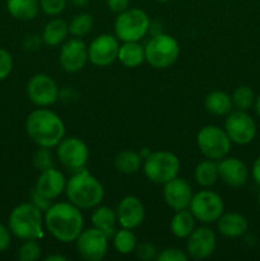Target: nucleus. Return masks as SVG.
Returning a JSON list of instances; mask_svg holds the SVG:
<instances>
[{
	"mask_svg": "<svg viewBox=\"0 0 260 261\" xmlns=\"http://www.w3.org/2000/svg\"><path fill=\"white\" fill-rule=\"evenodd\" d=\"M43 222L53 237L64 244L74 242L83 231V216L71 203L53 204L45 212Z\"/></svg>",
	"mask_w": 260,
	"mask_h": 261,
	"instance_id": "f257e3e1",
	"label": "nucleus"
},
{
	"mask_svg": "<svg viewBox=\"0 0 260 261\" xmlns=\"http://www.w3.org/2000/svg\"><path fill=\"white\" fill-rule=\"evenodd\" d=\"M25 129L36 144L45 148L56 147L65 135L63 120L47 109H37L31 112L25 121Z\"/></svg>",
	"mask_w": 260,
	"mask_h": 261,
	"instance_id": "f03ea898",
	"label": "nucleus"
},
{
	"mask_svg": "<svg viewBox=\"0 0 260 261\" xmlns=\"http://www.w3.org/2000/svg\"><path fill=\"white\" fill-rule=\"evenodd\" d=\"M66 196L79 209H91L99 205L105 195L102 184L87 171H79L66 182Z\"/></svg>",
	"mask_w": 260,
	"mask_h": 261,
	"instance_id": "7ed1b4c3",
	"label": "nucleus"
},
{
	"mask_svg": "<svg viewBox=\"0 0 260 261\" xmlns=\"http://www.w3.org/2000/svg\"><path fill=\"white\" fill-rule=\"evenodd\" d=\"M42 212L32 203L15 206L9 216V229L20 240H38L43 234Z\"/></svg>",
	"mask_w": 260,
	"mask_h": 261,
	"instance_id": "20e7f679",
	"label": "nucleus"
},
{
	"mask_svg": "<svg viewBox=\"0 0 260 261\" xmlns=\"http://www.w3.org/2000/svg\"><path fill=\"white\" fill-rule=\"evenodd\" d=\"M180 160L167 150L149 153L144 161V173L152 182L165 185L177 177L180 172Z\"/></svg>",
	"mask_w": 260,
	"mask_h": 261,
	"instance_id": "39448f33",
	"label": "nucleus"
},
{
	"mask_svg": "<svg viewBox=\"0 0 260 261\" xmlns=\"http://www.w3.org/2000/svg\"><path fill=\"white\" fill-rule=\"evenodd\" d=\"M144 53L145 60L152 68L166 69L177 60L180 46L172 36L158 33L148 41Z\"/></svg>",
	"mask_w": 260,
	"mask_h": 261,
	"instance_id": "423d86ee",
	"label": "nucleus"
},
{
	"mask_svg": "<svg viewBox=\"0 0 260 261\" xmlns=\"http://www.w3.org/2000/svg\"><path fill=\"white\" fill-rule=\"evenodd\" d=\"M149 27L150 20L147 13L137 8H130L119 13L115 20V33L117 40L122 42L142 40L149 31Z\"/></svg>",
	"mask_w": 260,
	"mask_h": 261,
	"instance_id": "0eeeda50",
	"label": "nucleus"
},
{
	"mask_svg": "<svg viewBox=\"0 0 260 261\" xmlns=\"http://www.w3.org/2000/svg\"><path fill=\"white\" fill-rule=\"evenodd\" d=\"M196 143L204 157L219 161L228 154L232 142L224 129L216 125H208L201 127L198 133Z\"/></svg>",
	"mask_w": 260,
	"mask_h": 261,
	"instance_id": "6e6552de",
	"label": "nucleus"
},
{
	"mask_svg": "<svg viewBox=\"0 0 260 261\" xmlns=\"http://www.w3.org/2000/svg\"><path fill=\"white\" fill-rule=\"evenodd\" d=\"M189 211L194 218L203 223H213L224 213V203L221 195L212 190H201L193 195Z\"/></svg>",
	"mask_w": 260,
	"mask_h": 261,
	"instance_id": "1a4fd4ad",
	"label": "nucleus"
},
{
	"mask_svg": "<svg viewBox=\"0 0 260 261\" xmlns=\"http://www.w3.org/2000/svg\"><path fill=\"white\" fill-rule=\"evenodd\" d=\"M256 130L255 120L242 110L231 111L224 121V132L235 144H250L256 137Z\"/></svg>",
	"mask_w": 260,
	"mask_h": 261,
	"instance_id": "9d476101",
	"label": "nucleus"
},
{
	"mask_svg": "<svg viewBox=\"0 0 260 261\" xmlns=\"http://www.w3.org/2000/svg\"><path fill=\"white\" fill-rule=\"evenodd\" d=\"M56 154L64 167L81 171L88 162L89 150L83 140L79 138H64L56 145Z\"/></svg>",
	"mask_w": 260,
	"mask_h": 261,
	"instance_id": "9b49d317",
	"label": "nucleus"
},
{
	"mask_svg": "<svg viewBox=\"0 0 260 261\" xmlns=\"http://www.w3.org/2000/svg\"><path fill=\"white\" fill-rule=\"evenodd\" d=\"M109 237L97 228H88L81 232L76 242V250L82 259L87 261H99L107 254Z\"/></svg>",
	"mask_w": 260,
	"mask_h": 261,
	"instance_id": "f8f14e48",
	"label": "nucleus"
},
{
	"mask_svg": "<svg viewBox=\"0 0 260 261\" xmlns=\"http://www.w3.org/2000/svg\"><path fill=\"white\" fill-rule=\"evenodd\" d=\"M27 94L31 101L40 107H47L59 98V87L47 74H36L27 84Z\"/></svg>",
	"mask_w": 260,
	"mask_h": 261,
	"instance_id": "ddd939ff",
	"label": "nucleus"
},
{
	"mask_svg": "<svg viewBox=\"0 0 260 261\" xmlns=\"http://www.w3.org/2000/svg\"><path fill=\"white\" fill-rule=\"evenodd\" d=\"M119 41L111 35H101L94 38L88 47V60L93 65L103 68L110 65L117 59Z\"/></svg>",
	"mask_w": 260,
	"mask_h": 261,
	"instance_id": "4468645a",
	"label": "nucleus"
},
{
	"mask_svg": "<svg viewBox=\"0 0 260 261\" xmlns=\"http://www.w3.org/2000/svg\"><path fill=\"white\" fill-rule=\"evenodd\" d=\"M88 60V47L79 38H71L61 47L60 61L61 68L68 73H76L82 70Z\"/></svg>",
	"mask_w": 260,
	"mask_h": 261,
	"instance_id": "2eb2a0df",
	"label": "nucleus"
},
{
	"mask_svg": "<svg viewBox=\"0 0 260 261\" xmlns=\"http://www.w3.org/2000/svg\"><path fill=\"white\" fill-rule=\"evenodd\" d=\"M216 233L208 227H200L188 236L186 249L189 256L195 260H203L211 256L216 250Z\"/></svg>",
	"mask_w": 260,
	"mask_h": 261,
	"instance_id": "dca6fc26",
	"label": "nucleus"
},
{
	"mask_svg": "<svg viewBox=\"0 0 260 261\" xmlns=\"http://www.w3.org/2000/svg\"><path fill=\"white\" fill-rule=\"evenodd\" d=\"M163 198L166 204L175 212L188 209L193 198V190L184 178L175 177L163 186Z\"/></svg>",
	"mask_w": 260,
	"mask_h": 261,
	"instance_id": "f3484780",
	"label": "nucleus"
},
{
	"mask_svg": "<svg viewBox=\"0 0 260 261\" xmlns=\"http://www.w3.org/2000/svg\"><path fill=\"white\" fill-rule=\"evenodd\" d=\"M116 216L117 222L122 228L134 229L139 227L144 219V205L137 196L127 195L120 201Z\"/></svg>",
	"mask_w": 260,
	"mask_h": 261,
	"instance_id": "a211bd4d",
	"label": "nucleus"
},
{
	"mask_svg": "<svg viewBox=\"0 0 260 261\" xmlns=\"http://www.w3.org/2000/svg\"><path fill=\"white\" fill-rule=\"evenodd\" d=\"M65 188V176L59 170L51 167L48 170L41 171V175L38 176L37 181H36L35 190L45 198L54 200L64 193Z\"/></svg>",
	"mask_w": 260,
	"mask_h": 261,
	"instance_id": "6ab92c4d",
	"label": "nucleus"
},
{
	"mask_svg": "<svg viewBox=\"0 0 260 261\" xmlns=\"http://www.w3.org/2000/svg\"><path fill=\"white\" fill-rule=\"evenodd\" d=\"M219 178L231 188L245 185L249 178V170L241 160L235 157L222 158L218 162Z\"/></svg>",
	"mask_w": 260,
	"mask_h": 261,
	"instance_id": "aec40b11",
	"label": "nucleus"
},
{
	"mask_svg": "<svg viewBox=\"0 0 260 261\" xmlns=\"http://www.w3.org/2000/svg\"><path fill=\"white\" fill-rule=\"evenodd\" d=\"M217 228L219 233L229 239H237L246 233L249 228L247 219L240 213L222 214L217 221Z\"/></svg>",
	"mask_w": 260,
	"mask_h": 261,
	"instance_id": "412c9836",
	"label": "nucleus"
},
{
	"mask_svg": "<svg viewBox=\"0 0 260 261\" xmlns=\"http://www.w3.org/2000/svg\"><path fill=\"white\" fill-rule=\"evenodd\" d=\"M117 216L109 206H98L92 214V224L107 237H114L116 233Z\"/></svg>",
	"mask_w": 260,
	"mask_h": 261,
	"instance_id": "4be33fe9",
	"label": "nucleus"
},
{
	"mask_svg": "<svg viewBox=\"0 0 260 261\" xmlns=\"http://www.w3.org/2000/svg\"><path fill=\"white\" fill-rule=\"evenodd\" d=\"M117 59L126 68H137L145 60L144 47L138 41L124 42L119 47Z\"/></svg>",
	"mask_w": 260,
	"mask_h": 261,
	"instance_id": "5701e85b",
	"label": "nucleus"
},
{
	"mask_svg": "<svg viewBox=\"0 0 260 261\" xmlns=\"http://www.w3.org/2000/svg\"><path fill=\"white\" fill-rule=\"evenodd\" d=\"M8 12L19 20H32L40 12L38 0H7Z\"/></svg>",
	"mask_w": 260,
	"mask_h": 261,
	"instance_id": "b1692460",
	"label": "nucleus"
},
{
	"mask_svg": "<svg viewBox=\"0 0 260 261\" xmlns=\"http://www.w3.org/2000/svg\"><path fill=\"white\" fill-rule=\"evenodd\" d=\"M194 227H195V218L188 209L176 212L170 223L171 232L177 239H188L189 234L194 231Z\"/></svg>",
	"mask_w": 260,
	"mask_h": 261,
	"instance_id": "393cba45",
	"label": "nucleus"
},
{
	"mask_svg": "<svg viewBox=\"0 0 260 261\" xmlns=\"http://www.w3.org/2000/svg\"><path fill=\"white\" fill-rule=\"evenodd\" d=\"M232 97L222 91H213L205 97V109L216 116H224L232 111Z\"/></svg>",
	"mask_w": 260,
	"mask_h": 261,
	"instance_id": "a878e982",
	"label": "nucleus"
},
{
	"mask_svg": "<svg viewBox=\"0 0 260 261\" xmlns=\"http://www.w3.org/2000/svg\"><path fill=\"white\" fill-rule=\"evenodd\" d=\"M69 33V25L60 18L50 20L42 31V41L48 46H58L63 42Z\"/></svg>",
	"mask_w": 260,
	"mask_h": 261,
	"instance_id": "bb28decb",
	"label": "nucleus"
},
{
	"mask_svg": "<svg viewBox=\"0 0 260 261\" xmlns=\"http://www.w3.org/2000/svg\"><path fill=\"white\" fill-rule=\"evenodd\" d=\"M194 176H195L196 182L203 188H209V186L214 185L219 178L218 163L213 160L201 161L196 166Z\"/></svg>",
	"mask_w": 260,
	"mask_h": 261,
	"instance_id": "cd10ccee",
	"label": "nucleus"
},
{
	"mask_svg": "<svg viewBox=\"0 0 260 261\" xmlns=\"http://www.w3.org/2000/svg\"><path fill=\"white\" fill-rule=\"evenodd\" d=\"M142 155L140 153L134 152V150H122L115 158V167L119 172L125 173V175H133L138 172L142 166Z\"/></svg>",
	"mask_w": 260,
	"mask_h": 261,
	"instance_id": "c85d7f7f",
	"label": "nucleus"
},
{
	"mask_svg": "<svg viewBox=\"0 0 260 261\" xmlns=\"http://www.w3.org/2000/svg\"><path fill=\"white\" fill-rule=\"evenodd\" d=\"M137 245V236L133 233L132 229L121 228L116 231V233L114 234V246L116 251L120 252V254H132V252H134Z\"/></svg>",
	"mask_w": 260,
	"mask_h": 261,
	"instance_id": "c756f323",
	"label": "nucleus"
},
{
	"mask_svg": "<svg viewBox=\"0 0 260 261\" xmlns=\"http://www.w3.org/2000/svg\"><path fill=\"white\" fill-rule=\"evenodd\" d=\"M93 27V17L89 13H81L75 15L69 24V33L75 37H83L88 35Z\"/></svg>",
	"mask_w": 260,
	"mask_h": 261,
	"instance_id": "7c9ffc66",
	"label": "nucleus"
},
{
	"mask_svg": "<svg viewBox=\"0 0 260 261\" xmlns=\"http://www.w3.org/2000/svg\"><path fill=\"white\" fill-rule=\"evenodd\" d=\"M255 94L249 86H240L232 94V103L237 110L247 111L254 105Z\"/></svg>",
	"mask_w": 260,
	"mask_h": 261,
	"instance_id": "2f4dec72",
	"label": "nucleus"
},
{
	"mask_svg": "<svg viewBox=\"0 0 260 261\" xmlns=\"http://www.w3.org/2000/svg\"><path fill=\"white\" fill-rule=\"evenodd\" d=\"M41 256V246L36 240H25L18 250V259L20 261H36Z\"/></svg>",
	"mask_w": 260,
	"mask_h": 261,
	"instance_id": "473e14b6",
	"label": "nucleus"
},
{
	"mask_svg": "<svg viewBox=\"0 0 260 261\" xmlns=\"http://www.w3.org/2000/svg\"><path fill=\"white\" fill-rule=\"evenodd\" d=\"M33 163H35V167L37 168L38 171H45L54 167V157L50 148L41 147L40 149L35 153Z\"/></svg>",
	"mask_w": 260,
	"mask_h": 261,
	"instance_id": "72a5a7b5",
	"label": "nucleus"
},
{
	"mask_svg": "<svg viewBox=\"0 0 260 261\" xmlns=\"http://www.w3.org/2000/svg\"><path fill=\"white\" fill-rule=\"evenodd\" d=\"M40 8L47 15H59L66 7L68 0H38Z\"/></svg>",
	"mask_w": 260,
	"mask_h": 261,
	"instance_id": "f704fd0d",
	"label": "nucleus"
},
{
	"mask_svg": "<svg viewBox=\"0 0 260 261\" xmlns=\"http://www.w3.org/2000/svg\"><path fill=\"white\" fill-rule=\"evenodd\" d=\"M137 257H139L140 260L149 261L157 259V249L154 247V245L149 244V242H142V244L137 245L134 250Z\"/></svg>",
	"mask_w": 260,
	"mask_h": 261,
	"instance_id": "c9c22d12",
	"label": "nucleus"
},
{
	"mask_svg": "<svg viewBox=\"0 0 260 261\" xmlns=\"http://www.w3.org/2000/svg\"><path fill=\"white\" fill-rule=\"evenodd\" d=\"M13 69V58L7 50L0 48V81L8 78Z\"/></svg>",
	"mask_w": 260,
	"mask_h": 261,
	"instance_id": "e433bc0d",
	"label": "nucleus"
},
{
	"mask_svg": "<svg viewBox=\"0 0 260 261\" xmlns=\"http://www.w3.org/2000/svg\"><path fill=\"white\" fill-rule=\"evenodd\" d=\"M189 256L180 249H166L161 254H158V261H188Z\"/></svg>",
	"mask_w": 260,
	"mask_h": 261,
	"instance_id": "4c0bfd02",
	"label": "nucleus"
},
{
	"mask_svg": "<svg viewBox=\"0 0 260 261\" xmlns=\"http://www.w3.org/2000/svg\"><path fill=\"white\" fill-rule=\"evenodd\" d=\"M31 198H32V204H35L41 212H46L51 206L50 199L45 198V196H42L41 194H38L35 189H33L32 194H31Z\"/></svg>",
	"mask_w": 260,
	"mask_h": 261,
	"instance_id": "58836bf2",
	"label": "nucleus"
},
{
	"mask_svg": "<svg viewBox=\"0 0 260 261\" xmlns=\"http://www.w3.org/2000/svg\"><path fill=\"white\" fill-rule=\"evenodd\" d=\"M107 5L114 13H121L129 9L130 0H107Z\"/></svg>",
	"mask_w": 260,
	"mask_h": 261,
	"instance_id": "ea45409f",
	"label": "nucleus"
},
{
	"mask_svg": "<svg viewBox=\"0 0 260 261\" xmlns=\"http://www.w3.org/2000/svg\"><path fill=\"white\" fill-rule=\"evenodd\" d=\"M10 229L0 223V251H5L10 246Z\"/></svg>",
	"mask_w": 260,
	"mask_h": 261,
	"instance_id": "a19ab883",
	"label": "nucleus"
},
{
	"mask_svg": "<svg viewBox=\"0 0 260 261\" xmlns=\"http://www.w3.org/2000/svg\"><path fill=\"white\" fill-rule=\"evenodd\" d=\"M41 41H42V37L40 38V36H28L23 46H24L25 50H37V48H40Z\"/></svg>",
	"mask_w": 260,
	"mask_h": 261,
	"instance_id": "79ce46f5",
	"label": "nucleus"
},
{
	"mask_svg": "<svg viewBox=\"0 0 260 261\" xmlns=\"http://www.w3.org/2000/svg\"><path fill=\"white\" fill-rule=\"evenodd\" d=\"M251 175H252V178H254L255 182L260 186V155L254 161V165H252V170H251Z\"/></svg>",
	"mask_w": 260,
	"mask_h": 261,
	"instance_id": "37998d69",
	"label": "nucleus"
},
{
	"mask_svg": "<svg viewBox=\"0 0 260 261\" xmlns=\"http://www.w3.org/2000/svg\"><path fill=\"white\" fill-rule=\"evenodd\" d=\"M45 261H66V257L61 256V255H50V256L45 257Z\"/></svg>",
	"mask_w": 260,
	"mask_h": 261,
	"instance_id": "c03bdc74",
	"label": "nucleus"
},
{
	"mask_svg": "<svg viewBox=\"0 0 260 261\" xmlns=\"http://www.w3.org/2000/svg\"><path fill=\"white\" fill-rule=\"evenodd\" d=\"M70 2L78 8H83V7H86L87 4H88V0H70Z\"/></svg>",
	"mask_w": 260,
	"mask_h": 261,
	"instance_id": "a18cd8bd",
	"label": "nucleus"
},
{
	"mask_svg": "<svg viewBox=\"0 0 260 261\" xmlns=\"http://www.w3.org/2000/svg\"><path fill=\"white\" fill-rule=\"evenodd\" d=\"M254 107H255V112H256V115L259 116V119H260V94L257 96V98H255Z\"/></svg>",
	"mask_w": 260,
	"mask_h": 261,
	"instance_id": "49530a36",
	"label": "nucleus"
},
{
	"mask_svg": "<svg viewBox=\"0 0 260 261\" xmlns=\"http://www.w3.org/2000/svg\"><path fill=\"white\" fill-rule=\"evenodd\" d=\"M155 2H161V3H166V2H170V0H155Z\"/></svg>",
	"mask_w": 260,
	"mask_h": 261,
	"instance_id": "de8ad7c7",
	"label": "nucleus"
},
{
	"mask_svg": "<svg viewBox=\"0 0 260 261\" xmlns=\"http://www.w3.org/2000/svg\"><path fill=\"white\" fill-rule=\"evenodd\" d=\"M257 201H259V204H260V193H259V195H257Z\"/></svg>",
	"mask_w": 260,
	"mask_h": 261,
	"instance_id": "09e8293b",
	"label": "nucleus"
}]
</instances>
